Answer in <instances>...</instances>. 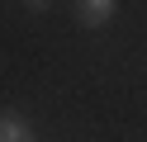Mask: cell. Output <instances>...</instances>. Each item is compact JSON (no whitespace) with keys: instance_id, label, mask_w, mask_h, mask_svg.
Returning a JSON list of instances; mask_svg holds the SVG:
<instances>
[{"instance_id":"1","label":"cell","mask_w":147,"mask_h":142,"mask_svg":"<svg viewBox=\"0 0 147 142\" xmlns=\"http://www.w3.org/2000/svg\"><path fill=\"white\" fill-rule=\"evenodd\" d=\"M114 14H119V5H114V0H76V5H71V19H76V24H86V28L109 24Z\"/></svg>"},{"instance_id":"2","label":"cell","mask_w":147,"mask_h":142,"mask_svg":"<svg viewBox=\"0 0 147 142\" xmlns=\"http://www.w3.org/2000/svg\"><path fill=\"white\" fill-rule=\"evenodd\" d=\"M0 142H38V133H33V123L24 114L0 109Z\"/></svg>"}]
</instances>
